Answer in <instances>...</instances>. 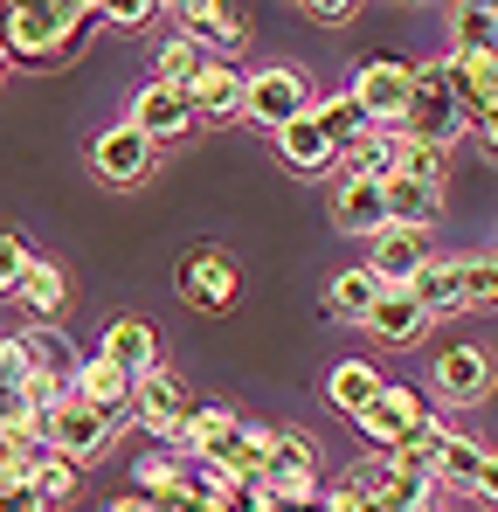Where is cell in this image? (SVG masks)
<instances>
[{
    "label": "cell",
    "mask_w": 498,
    "mask_h": 512,
    "mask_svg": "<svg viewBox=\"0 0 498 512\" xmlns=\"http://www.w3.org/2000/svg\"><path fill=\"white\" fill-rule=\"evenodd\" d=\"M97 21H104V7H90V0H14V7H0V42L21 63H70Z\"/></svg>",
    "instance_id": "1"
},
{
    "label": "cell",
    "mask_w": 498,
    "mask_h": 512,
    "mask_svg": "<svg viewBox=\"0 0 498 512\" xmlns=\"http://www.w3.org/2000/svg\"><path fill=\"white\" fill-rule=\"evenodd\" d=\"M464 104H457V84H450V63H415V97H409V118H402V139L415 146H457L464 139Z\"/></svg>",
    "instance_id": "2"
},
{
    "label": "cell",
    "mask_w": 498,
    "mask_h": 512,
    "mask_svg": "<svg viewBox=\"0 0 498 512\" xmlns=\"http://www.w3.org/2000/svg\"><path fill=\"white\" fill-rule=\"evenodd\" d=\"M346 97L367 111V125H374V132H402L409 97H415V63H402V56H367V63H353Z\"/></svg>",
    "instance_id": "3"
},
{
    "label": "cell",
    "mask_w": 498,
    "mask_h": 512,
    "mask_svg": "<svg viewBox=\"0 0 498 512\" xmlns=\"http://www.w3.org/2000/svg\"><path fill=\"white\" fill-rule=\"evenodd\" d=\"M243 118L256 132H284V125H298V118H312V84H305V70H291V63H270V70H249L243 77Z\"/></svg>",
    "instance_id": "4"
},
{
    "label": "cell",
    "mask_w": 498,
    "mask_h": 512,
    "mask_svg": "<svg viewBox=\"0 0 498 512\" xmlns=\"http://www.w3.org/2000/svg\"><path fill=\"white\" fill-rule=\"evenodd\" d=\"M263 492L284 512H312L326 499V485H319V450H312L305 436L277 429V436H270V464H263Z\"/></svg>",
    "instance_id": "5"
},
{
    "label": "cell",
    "mask_w": 498,
    "mask_h": 512,
    "mask_svg": "<svg viewBox=\"0 0 498 512\" xmlns=\"http://www.w3.org/2000/svg\"><path fill=\"white\" fill-rule=\"evenodd\" d=\"M201 402H194V388H187V374L180 367H146L139 374V395H132V423L146 429V436H160V443H173L180 429H187V416H194Z\"/></svg>",
    "instance_id": "6"
},
{
    "label": "cell",
    "mask_w": 498,
    "mask_h": 512,
    "mask_svg": "<svg viewBox=\"0 0 498 512\" xmlns=\"http://www.w3.org/2000/svg\"><path fill=\"white\" fill-rule=\"evenodd\" d=\"M429 416H436V409H429V402H422L415 388L388 381V388H381V395H374V402H367V409H360L353 423H360V436H367V443H374L381 457H395V450H409V443H415V429L429 423Z\"/></svg>",
    "instance_id": "7"
},
{
    "label": "cell",
    "mask_w": 498,
    "mask_h": 512,
    "mask_svg": "<svg viewBox=\"0 0 498 512\" xmlns=\"http://www.w3.org/2000/svg\"><path fill=\"white\" fill-rule=\"evenodd\" d=\"M49 450L56 457H70V464H90V457H104L111 450V436H118V416H104V409H90L77 395H63L56 409H49Z\"/></svg>",
    "instance_id": "8"
},
{
    "label": "cell",
    "mask_w": 498,
    "mask_h": 512,
    "mask_svg": "<svg viewBox=\"0 0 498 512\" xmlns=\"http://www.w3.org/2000/svg\"><path fill=\"white\" fill-rule=\"evenodd\" d=\"M90 167H97V180L104 187H139L146 173L160 167V146L125 118V125H104L97 139H90Z\"/></svg>",
    "instance_id": "9"
},
{
    "label": "cell",
    "mask_w": 498,
    "mask_h": 512,
    "mask_svg": "<svg viewBox=\"0 0 498 512\" xmlns=\"http://www.w3.org/2000/svg\"><path fill=\"white\" fill-rule=\"evenodd\" d=\"M173 284H180V298H187L194 312H229V305H236V291H243L236 263H229L222 250H208V243H194V250L180 256Z\"/></svg>",
    "instance_id": "10"
},
{
    "label": "cell",
    "mask_w": 498,
    "mask_h": 512,
    "mask_svg": "<svg viewBox=\"0 0 498 512\" xmlns=\"http://www.w3.org/2000/svg\"><path fill=\"white\" fill-rule=\"evenodd\" d=\"M436 256H429V229H381L374 236V284L381 291H415V277L429 270Z\"/></svg>",
    "instance_id": "11"
},
{
    "label": "cell",
    "mask_w": 498,
    "mask_h": 512,
    "mask_svg": "<svg viewBox=\"0 0 498 512\" xmlns=\"http://www.w3.org/2000/svg\"><path fill=\"white\" fill-rule=\"evenodd\" d=\"M429 381H436V395L443 402H485L498 381L492 353L485 346H450V353H436V367H429Z\"/></svg>",
    "instance_id": "12"
},
{
    "label": "cell",
    "mask_w": 498,
    "mask_h": 512,
    "mask_svg": "<svg viewBox=\"0 0 498 512\" xmlns=\"http://www.w3.org/2000/svg\"><path fill=\"white\" fill-rule=\"evenodd\" d=\"M14 346H21V360H28V381H49V388L77 381V367H83V353L70 346L63 326H21Z\"/></svg>",
    "instance_id": "13"
},
{
    "label": "cell",
    "mask_w": 498,
    "mask_h": 512,
    "mask_svg": "<svg viewBox=\"0 0 498 512\" xmlns=\"http://www.w3.org/2000/svg\"><path fill=\"white\" fill-rule=\"evenodd\" d=\"M70 395L90 402V409H104V416H118V423H132V395H139V381H132L118 360L90 353V360L77 367V381H70Z\"/></svg>",
    "instance_id": "14"
},
{
    "label": "cell",
    "mask_w": 498,
    "mask_h": 512,
    "mask_svg": "<svg viewBox=\"0 0 498 512\" xmlns=\"http://www.w3.org/2000/svg\"><path fill=\"white\" fill-rule=\"evenodd\" d=\"M132 125H139L153 146H166V139H187V132H194V104H187V90L146 84L139 97H132Z\"/></svg>",
    "instance_id": "15"
},
{
    "label": "cell",
    "mask_w": 498,
    "mask_h": 512,
    "mask_svg": "<svg viewBox=\"0 0 498 512\" xmlns=\"http://www.w3.org/2000/svg\"><path fill=\"white\" fill-rule=\"evenodd\" d=\"M173 14H180V35L201 42V49H243L249 42V21L222 0H180Z\"/></svg>",
    "instance_id": "16"
},
{
    "label": "cell",
    "mask_w": 498,
    "mask_h": 512,
    "mask_svg": "<svg viewBox=\"0 0 498 512\" xmlns=\"http://www.w3.org/2000/svg\"><path fill=\"white\" fill-rule=\"evenodd\" d=\"M332 222H339L346 236H367V243H374V236L388 229V194H381L374 180H339V187H332Z\"/></svg>",
    "instance_id": "17"
},
{
    "label": "cell",
    "mask_w": 498,
    "mask_h": 512,
    "mask_svg": "<svg viewBox=\"0 0 498 512\" xmlns=\"http://www.w3.org/2000/svg\"><path fill=\"white\" fill-rule=\"evenodd\" d=\"M367 333H374L381 346H415L422 333H429V305H422L415 291H381V298H374Z\"/></svg>",
    "instance_id": "18"
},
{
    "label": "cell",
    "mask_w": 498,
    "mask_h": 512,
    "mask_svg": "<svg viewBox=\"0 0 498 512\" xmlns=\"http://www.w3.org/2000/svg\"><path fill=\"white\" fill-rule=\"evenodd\" d=\"M187 104H194V125H201V118H208V125H215V118H243V70L215 56V63L194 77Z\"/></svg>",
    "instance_id": "19"
},
{
    "label": "cell",
    "mask_w": 498,
    "mask_h": 512,
    "mask_svg": "<svg viewBox=\"0 0 498 512\" xmlns=\"http://www.w3.org/2000/svg\"><path fill=\"white\" fill-rule=\"evenodd\" d=\"M443 63H450V84H457L464 118H471V125L492 118V111H498V49H492V56H443Z\"/></svg>",
    "instance_id": "20"
},
{
    "label": "cell",
    "mask_w": 498,
    "mask_h": 512,
    "mask_svg": "<svg viewBox=\"0 0 498 512\" xmlns=\"http://www.w3.org/2000/svg\"><path fill=\"white\" fill-rule=\"evenodd\" d=\"M97 353H104V360H118V367H125V374L139 381L146 367H160V333H153L146 319H111Z\"/></svg>",
    "instance_id": "21"
},
{
    "label": "cell",
    "mask_w": 498,
    "mask_h": 512,
    "mask_svg": "<svg viewBox=\"0 0 498 512\" xmlns=\"http://www.w3.org/2000/svg\"><path fill=\"white\" fill-rule=\"evenodd\" d=\"M277 153H284V167H291V173H332V167H339V146L319 132V118L284 125V132H277Z\"/></svg>",
    "instance_id": "22"
},
{
    "label": "cell",
    "mask_w": 498,
    "mask_h": 512,
    "mask_svg": "<svg viewBox=\"0 0 498 512\" xmlns=\"http://www.w3.org/2000/svg\"><path fill=\"white\" fill-rule=\"evenodd\" d=\"M339 160H346V180H374V187H388V180L402 173V132H367V139L346 146Z\"/></svg>",
    "instance_id": "23"
},
{
    "label": "cell",
    "mask_w": 498,
    "mask_h": 512,
    "mask_svg": "<svg viewBox=\"0 0 498 512\" xmlns=\"http://www.w3.org/2000/svg\"><path fill=\"white\" fill-rule=\"evenodd\" d=\"M14 298L35 312V326H56V312L70 305V277H63L56 263H42V256H35V263H28V277L14 284Z\"/></svg>",
    "instance_id": "24"
},
{
    "label": "cell",
    "mask_w": 498,
    "mask_h": 512,
    "mask_svg": "<svg viewBox=\"0 0 498 512\" xmlns=\"http://www.w3.org/2000/svg\"><path fill=\"white\" fill-rule=\"evenodd\" d=\"M381 388H388V381L374 374V360H339V367L326 374V402L339 409V416H360Z\"/></svg>",
    "instance_id": "25"
},
{
    "label": "cell",
    "mask_w": 498,
    "mask_h": 512,
    "mask_svg": "<svg viewBox=\"0 0 498 512\" xmlns=\"http://www.w3.org/2000/svg\"><path fill=\"white\" fill-rule=\"evenodd\" d=\"M187 485H194V464L173 457V450H160V457L146 450V457L132 464V492H146V499H160V506L173 499V492H187Z\"/></svg>",
    "instance_id": "26"
},
{
    "label": "cell",
    "mask_w": 498,
    "mask_h": 512,
    "mask_svg": "<svg viewBox=\"0 0 498 512\" xmlns=\"http://www.w3.org/2000/svg\"><path fill=\"white\" fill-rule=\"evenodd\" d=\"M478 478H485V443H471V436L450 429V443L436 450V485H450V492H478Z\"/></svg>",
    "instance_id": "27"
},
{
    "label": "cell",
    "mask_w": 498,
    "mask_h": 512,
    "mask_svg": "<svg viewBox=\"0 0 498 512\" xmlns=\"http://www.w3.org/2000/svg\"><path fill=\"white\" fill-rule=\"evenodd\" d=\"M381 194H388V229H429V222H436V208H443V194H436V187H415V180H402V173H395Z\"/></svg>",
    "instance_id": "28"
},
{
    "label": "cell",
    "mask_w": 498,
    "mask_h": 512,
    "mask_svg": "<svg viewBox=\"0 0 498 512\" xmlns=\"http://www.w3.org/2000/svg\"><path fill=\"white\" fill-rule=\"evenodd\" d=\"M415 298L429 305V319H450V312H464V263H429L422 277H415Z\"/></svg>",
    "instance_id": "29"
},
{
    "label": "cell",
    "mask_w": 498,
    "mask_h": 512,
    "mask_svg": "<svg viewBox=\"0 0 498 512\" xmlns=\"http://www.w3.org/2000/svg\"><path fill=\"white\" fill-rule=\"evenodd\" d=\"M215 56L201 49V42H187V35H173L160 56H153V84H166V90H194V77L208 70Z\"/></svg>",
    "instance_id": "30"
},
{
    "label": "cell",
    "mask_w": 498,
    "mask_h": 512,
    "mask_svg": "<svg viewBox=\"0 0 498 512\" xmlns=\"http://www.w3.org/2000/svg\"><path fill=\"white\" fill-rule=\"evenodd\" d=\"M374 298H381L374 270H339V277H332V319L367 326V319H374Z\"/></svg>",
    "instance_id": "31"
},
{
    "label": "cell",
    "mask_w": 498,
    "mask_h": 512,
    "mask_svg": "<svg viewBox=\"0 0 498 512\" xmlns=\"http://www.w3.org/2000/svg\"><path fill=\"white\" fill-rule=\"evenodd\" d=\"M450 56H492V42H498V21H492V7H478V0H464V7H450Z\"/></svg>",
    "instance_id": "32"
},
{
    "label": "cell",
    "mask_w": 498,
    "mask_h": 512,
    "mask_svg": "<svg viewBox=\"0 0 498 512\" xmlns=\"http://www.w3.org/2000/svg\"><path fill=\"white\" fill-rule=\"evenodd\" d=\"M312 118H319V132H326L339 153H346V146H360V139L374 132V125H367V111H360L346 90H339V97H326V104H312Z\"/></svg>",
    "instance_id": "33"
},
{
    "label": "cell",
    "mask_w": 498,
    "mask_h": 512,
    "mask_svg": "<svg viewBox=\"0 0 498 512\" xmlns=\"http://www.w3.org/2000/svg\"><path fill=\"white\" fill-rule=\"evenodd\" d=\"M77 485H83V464H70V457H56V450H49V457L35 464V492H42L49 506H70V499H77Z\"/></svg>",
    "instance_id": "34"
},
{
    "label": "cell",
    "mask_w": 498,
    "mask_h": 512,
    "mask_svg": "<svg viewBox=\"0 0 498 512\" xmlns=\"http://www.w3.org/2000/svg\"><path fill=\"white\" fill-rule=\"evenodd\" d=\"M464 312H498V256H464Z\"/></svg>",
    "instance_id": "35"
},
{
    "label": "cell",
    "mask_w": 498,
    "mask_h": 512,
    "mask_svg": "<svg viewBox=\"0 0 498 512\" xmlns=\"http://www.w3.org/2000/svg\"><path fill=\"white\" fill-rule=\"evenodd\" d=\"M402 180H415V187H443V153L402 139Z\"/></svg>",
    "instance_id": "36"
},
{
    "label": "cell",
    "mask_w": 498,
    "mask_h": 512,
    "mask_svg": "<svg viewBox=\"0 0 498 512\" xmlns=\"http://www.w3.org/2000/svg\"><path fill=\"white\" fill-rule=\"evenodd\" d=\"M28 263H35V250H28V236H0V298H14V284L28 277Z\"/></svg>",
    "instance_id": "37"
},
{
    "label": "cell",
    "mask_w": 498,
    "mask_h": 512,
    "mask_svg": "<svg viewBox=\"0 0 498 512\" xmlns=\"http://www.w3.org/2000/svg\"><path fill=\"white\" fill-rule=\"evenodd\" d=\"M298 14H305V21H319V28H346V21L360 14V0H305Z\"/></svg>",
    "instance_id": "38"
},
{
    "label": "cell",
    "mask_w": 498,
    "mask_h": 512,
    "mask_svg": "<svg viewBox=\"0 0 498 512\" xmlns=\"http://www.w3.org/2000/svg\"><path fill=\"white\" fill-rule=\"evenodd\" d=\"M104 21L125 28V35H139V28L153 21V0H118V7H104Z\"/></svg>",
    "instance_id": "39"
},
{
    "label": "cell",
    "mask_w": 498,
    "mask_h": 512,
    "mask_svg": "<svg viewBox=\"0 0 498 512\" xmlns=\"http://www.w3.org/2000/svg\"><path fill=\"white\" fill-rule=\"evenodd\" d=\"M14 388H28V360L14 340H0V395H14Z\"/></svg>",
    "instance_id": "40"
},
{
    "label": "cell",
    "mask_w": 498,
    "mask_h": 512,
    "mask_svg": "<svg viewBox=\"0 0 498 512\" xmlns=\"http://www.w3.org/2000/svg\"><path fill=\"white\" fill-rule=\"evenodd\" d=\"M0 512H49V499L35 492V478L28 485H0Z\"/></svg>",
    "instance_id": "41"
},
{
    "label": "cell",
    "mask_w": 498,
    "mask_h": 512,
    "mask_svg": "<svg viewBox=\"0 0 498 512\" xmlns=\"http://www.w3.org/2000/svg\"><path fill=\"white\" fill-rule=\"evenodd\" d=\"M104 512H166L160 499H146V492H125V499H111Z\"/></svg>",
    "instance_id": "42"
},
{
    "label": "cell",
    "mask_w": 498,
    "mask_h": 512,
    "mask_svg": "<svg viewBox=\"0 0 498 512\" xmlns=\"http://www.w3.org/2000/svg\"><path fill=\"white\" fill-rule=\"evenodd\" d=\"M478 499L498 506V457H485V478H478Z\"/></svg>",
    "instance_id": "43"
},
{
    "label": "cell",
    "mask_w": 498,
    "mask_h": 512,
    "mask_svg": "<svg viewBox=\"0 0 498 512\" xmlns=\"http://www.w3.org/2000/svg\"><path fill=\"white\" fill-rule=\"evenodd\" d=\"M478 139H485V160H498V111H492V118H478Z\"/></svg>",
    "instance_id": "44"
},
{
    "label": "cell",
    "mask_w": 498,
    "mask_h": 512,
    "mask_svg": "<svg viewBox=\"0 0 498 512\" xmlns=\"http://www.w3.org/2000/svg\"><path fill=\"white\" fill-rule=\"evenodd\" d=\"M7 63H14V56H7V42H0V77H7Z\"/></svg>",
    "instance_id": "45"
},
{
    "label": "cell",
    "mask_w": 498,
    "mask_h": 512,
    "mask_svg": "<svg viewBox=\"0 0 498 512\" xmlns=\"http://www.w3.org/2000/svg\"><path fill=\"white\" fill-rule=\"evenodd\" d=\"M492 21H498V7H492Z\"/></svg>",
    "instance_id": "46"
},
{
    "label": "cell",
    "mask_w": 498,
    "mask_h": 512,
    "mask_svg": "<svg viewBox=\"0 0 498 512\" xmlns=\"http://www.w3.org/2000/svg\"><path fill=\"white\" fill-rule=\"evenodd\" d=\"M429 512H436V506H429Z\"/></svg>",
    "instance_id": "47"
}]
</instances>
